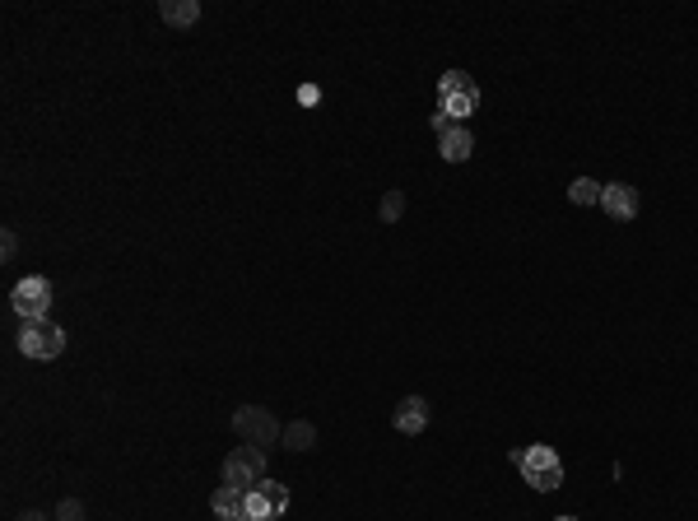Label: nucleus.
Listing matches in <instances>:
<instances>
[{
	"mask_svg": "<svg viewBox=\"0 0 698 521\" xmlns=\"http://www.w3.org/2000/svg\"><path fill=\"white\" fill-rule=\"evenodd\" d=\"M438 154H443L447 163H466L470 154H475V135H470L466 126H452V131L438 135Z\"/></svg>",
	"mask_w": 698,
	"mask_h": 521,
	"instance_id": "9d476101",
	"label": "nucleus"
},
{
	"mask_svg": "<svg viewBox=\"0 0 698 521\" xmlns=\"http://www.w3.org/2000/svg\"><path fill=\"white\" fill-rule=\"evenodd\" d=\"M284 447L289 452H312L317 447V424L312 419H294V424L284 428Z\"/></svg>",
	"mask_w": 698,
	"mask_h": 521,
	"instance_id": "ddd939ff",
	"label": "nucleus"
},
{
	"mask_svg": "<svg viewBox=\"0 0 698 521\" xmlns=\"http://www.w3.org/2000/svg\"><path fill=\"white\" fill-rule=\"evenodd\" d=\"M233 433L252 447H275L284 438V424L261 405H242V410H233Z\"/></svg>",
	"mask_w": 698,
	"mask_h": 521,
	"instance_id": "7ed1b4c3",
	"label": "nucleus"
},
{
	"mask_svg": "<svg viewBox=\"0 0 698 521\" xmlns=\"http://www.w3.org/2000/svg\"><path fill=\"white\" fill-rule=\"evenodd\" d=\"M242 498H247V489L219 484L215 498H210V508H215V517H219V521H233V517H242ZM242 521H247V517H242Z\"/></svg>",
	"mask_w": 698,
	"mask_h": 521,
	"instance_id": "f8f14e48",
	"label": "nucleus"
},
{
	"mask_svg": "<svg viewBox=\"0 0 698 521\" xmlns=\"http://www.w3.org/2000/svg\"><path fill=\"white\" fill-rule=\"evenodd\" d=\"M601 187H605V182L573 177V182H568V201H573V205H601Z\"/></svg>",
	"mask_w": 698,
	"mask_h": 521,
	"instance_id": "4468645a",
	"label": "nucleus"
},
{
	"mask_svg": "<svg viewBox=\"0 0 698 521\" xmlns=\"http://www.w3.org/2000/svg\"><path fill=\"white\" fill-rule=\"evenodd\" d=\"M512 466L522 470V480L536 489V494H554V489H564V461L554 447L545 442H531V447H517L512 452Z\"/></svg>",
	"mask_w": 698,
	"mask_h": 521,
	"instance_id": "f257e3e1",
	"label": "nucleus"
},
{
	"mask_svg": "<svg viewBox=\"0 0 698 521\" xmlns=\"http://www.w3.org/2000/svg\"><path fill=\"white\" fill-rule=\"evenodd\" d=\"M391 424H396V433H405V438L424 433V428H429V401H424V396H405V401L396 405Z\"/></svg>",
	"mask_w": 698,
	"mask_h": 521,
	"instance_id": "1a4fd4ad",
	"label": "nucleus"
},
{
	"mask_svg": "<svg viewBox=\"0 0 698 521\" xmlns=\"http://www.w3.org/2000/svg\"><path fill=\"white\" fill-rule=\"evenodd\" d=\"M233 521H242V517H233Z\"/></svg>",
	"mask_w": 698,
	"mask_h": 521,
	"instance_id": "aec40b11",
	"label": "nucleus"
},
{
	"mask_svg": "<svg viewBox=\"0 0 698 521\" xmlns=\"http://www.w3.org/2000/svg\"><path fill=\"white\" fill-rule=\"evenodd\" d=\"M438 98H443V112L457 126L480 107V89H475V80H470L466 70H447L443 80H438Z\"/></svg>",
	"mask_w": 698,
	"mask_h": 521,
	"instance_id": "20e7f679",
	"label": "nucleus"
},
{
	"mask_svg": "<svg viewBox=\"0 0 698 521\" xmlns=\"http://www.w3.org/2000/svg\"><path fill=\"white\" fill-rule=\"evenodd\" d=\"M219 480L233 484V489H252V484L266 480V447H252V442H242L224 456V466H219Z\"/></svg>",
	"mask_w": 698,
	"mask_h": 521,
	"instance_id": "f03ea898",
	"label": "nucleus"
},
{
	"mask_svg": "<svg viewBox=\"0 0 698 521\" xmlns=\"http://www.w3.org/2000/svg\"><path fill=\"white\" fill-rule=\"evenodd\" d=\"M10 308L19 312L24 321H47V312H52V284L42 280V275H28V280H19L10 289Z\"/></svg>",
	"mask_w": 698,
	"mask_h": 521,
	"instance_id": "423d86ee",
	"label": "nucleus"
},
{
	"mask_svg": "<svg viewBox=\"0 0 698 521\" xmlns=\"http://www.w3.org/2000/svg\"><path fill=\"white\" fill-rule=\"evenodd\" d=\"M405 214V191H387L382 196V224H396Z\"/></svg>",
	"mask_w": 698,
	"mask_h": 521,
	"instance_id": "2eb2a0df",
	"label": "nucleus"
},
{
	"mask_svg": "<svg viewBox=\"0 0 698 521\" xmlns=\"http://www.w3.org/2000/svg\"><path fill=\"white\" fill-rule=\"evenodd\" d=\"M61 349H66V331L52 326V321H24V331H19V354L24 359H61Z\"/></svg>",
	"mask_w": 698,
	"mask_h": 521,
	"instance_id": "39448f33",
	"label": "nucleus"
},
{
	"mask_svg": "<svg viewBox=\"0 0 698 521\" xmlns=\"http://www.w3.org/2000/svg\"><path fill=\"white\" fill-rule=\"evenodd\" d=\"M19 521H52L47 512H19Z\"/></svg>",
	"mask_w": 698,
	"mask_h": 521,
	"instance_id": "a211bd4d",
	"label": "nucleus"
},
{
	"mask_svg": "<svg viewBox=\"0 0 698 521\" xmlns=\"http://www.w3.org/2000/svg\"><path fill=\"white\" fill-rule=\"evenodd\" d=\"M280 512H289V489L275 480H261L247 489V498H242V517L247 521H275Z\"/></svg>",
	"mask_w": 698,
	"mask_h": 521,
	"instance_id": "0eeeda50",
	"label": "nucleus"
},
{
	"mask_svg": "<svg viewBox=\"0 0 698 521\" xmlns=\"http://www.w3.org/2000/svg\"><path fill=\"white\" fill-rule=\"evenodd\" d=\"M554 521H578V517H554Z\"/></svg>",
	"mask_w": 698,
	"mask_h": 521,
	"instance_id": "6ab92c4d",
	"label": "nucleus"
},
{
	"mask_svg": "<svg viewBox=\"0 0 698 521\" xmlns=\"http://www.w3.org/2000/svg\"><path fill=\"white\" fill-rule=\"evenodd\" d=\"M159 14L168 28H191L201 19V0H159Z\"/></svg>",
	"mask_w": 698,
	"mask_h": 521,
	"instance_id": "9b49d317",
	"label": "nucleus"
},
{
	"mask_svg": "<svg viewBox=\"0 0 698 521\" xmlns=\"http://www.w3.org/2000/svg\"><path fill=\"white\" fill-rule=\"evenodd\" d=\"M601 210L615 219V224H629L633 214H638V187L629 182H605L601 187Z\"/></svg>",
	"mask_w": 698,
	"mask_h": 521,
	"instance_id": "6e6552de",
	"label": "nucleus"
},
{
	"mask_svg": "<svg viewBox=\"0 0 698 521\" xmlns=\"http://www.w3.org/2000/svg\"><path fill=\"white\" fill-rule=\"evenodd\" d=\"M14 252H19V238H14V228H5V233H0V256L14 261Z\"/></svg>",
	"mask_w": 698,
	"mask_h": 521,
	"instance_id": "f3484780",
	"label": "nucleus"
},
{
	"mask_svg": "<svg viewBox=\"0 0 698 521\" xmlns=\"http://www.w3.org/2000/svg\"><path fill=\"white\" fill-rule=\"evenodd\" d=\"M56 521H84V503H80V498H61Z\"/></svg>",
	"mask_w": 698,
	"mask_h": 521,
	"instance_id": "dca6fc26",
	"label": "nucleus"
}]
</instances>
